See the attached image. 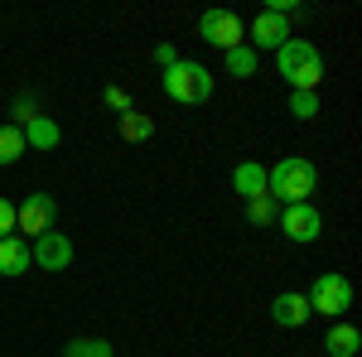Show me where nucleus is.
I'll return each instance as SVG.
<instances>
[{"mask_svg": "<svg viewBox=\"0 0 362 357\" xmlns=\"http://www.w3.org/2000/svg\"><path fill=\"white\" fill-rule=\"evenodd\" d=\"M290 116L295 121H314L319 116V92H290Z\"/></svg>", "mask_w": 362, "mask_h": 357, "instance_id": "aec40b11", "label": "nucleus"}, {"mask_svg": "<svg viewBox=\"0 0 362 357\" xmlns=\"http://www.w3.org/2000/svg\"><path fill=\"white\" fill-rule=\"evenodd\" d=\"M324 353H329V357H358L362 353V333L353 329V324L334 319V324H329V333H324Z\"/></svg>", "mask_w": 362, "mask_h": 357, "instance_id": "9b49d317", "label": "nucleus"}, {"mask_svg": "<svg viewBox=\"0 0 362 357\" xmlns=\"http://www.w3.org/2000/svg\"><path fill=\"white\" fill-rule=\"evenodd\" d=\"M271 319H276L280 329H305L309 319H314V309H309V300L300 290H285V295L271 300Z\"/></svg>", "mask_w": 362, "mask_h": 357, "instance_id": "9d476101", "label": "nucleus"}, {"mask_svg": "<svg viewBox=\"0 0 362 357\" xmlns=\"http://www.w3.org/2000/svg\"><path fill=\"white\" fill-rule=\"evenodd\" d=\"M58 227V203L54 193H25V203H15V237H44Z\"/></svg>", "mask_w": 362, "mask_h": 357, "instance_id": "39448f33", "label": "nucleus"}, {"mask_svg": "<svg viewBox=\"0 0 362 357\" xmlns=\"http://www.w3.org/2000/svg\"><path fill=\"white\" fill-rule=\"evenodd\" d=\"M276 227L295 247H309V242H319V232H324V213H319L314 203H290V208H280Z\"/></svg>", "mask_w": 362, "mask_h": 357, "instance_id": "0eeeda50", "label": "nucleus"}, {"mask_svg": "<svg viewBox=\"0 0 362 357\" xmlns=\"http://www.w3.org/2000/svg\"><path fill=\"white\" fill-rule=\"evenodd\" d=\"M116 348L107 343V338H73L68 348H63V357H112Z\"/></svg>", "mask_w": 362, "mask_h": 357, "instance_id": "6ab92c4d", "label": "nucleus"}, {"mask_svg": "<svg viewBox=\"0 0 362 357\" xmlns=\"http://www.w3.org/2000/svg\"><path fill=\"white\" fill-rule=\"evenodd\" d=\"M20 155H25V131H20V126L10 121V126H0V169L15 165Z\"/></svg>", "mask_w": 362, "mask_h": 357, "instance_id": "f3484780", "label": "nucleus"}, {"mask_svg": "<svg viewBox=\"0 0 362 357\" xmlns=\"http://www.w3.org/2000/svg\"><path fill=\"white\" fill-rule=\"evenodd\" d=\"M276 73L290 83V92H319V83H324V54L309 39H285L276 49Z\"/></svg>", "mask_w": 362, "mask_h": 357, "instance_id": "f257e3e1", "label": "nucleus"}, {"mask_svg": "<svg viewBox=\"0 0 362 357\" xmlns=\"http://www.w3.org/2000/svg\"><path fill=\"white\" fill-rule=\"evenodd\" d=\"M198 39L227 54V49L247 44V25H242L232 10H203V15H198Z\"/></svg>", "mask_w": 362, "mask_h": 357, "instance_id": "423d86ee", "label": "nucleus"}, {"mask_svg": "<svg viewBox=\"0 0 362 357\" xmlns=\"http://www.w3.org/2000/svg\"><path fill=\"white\" fill-rule=\"evenodd\" d=\"M319 189V169L309 165L305 155H290V160H280V165L266 169V193L276 198L280 208H290V203H309V193Z\"/></svg>", "mask_w": 362, "mask_h": 357, "instance_id": "f03ea898", "label": "nucleus"}, {"mask_svg": "<svg viewBox=\"0 0 362 357\" xmlns=\"http://www.w3.org/2000/svg\"><path fill=\"white\" fill-rule=\"evenodd\" d=\"M20 131H25V150H58V140H63V126L54 116H34Z\"/></svg>", "mask_w": 362, "mask_h": 357, "instance_id": "4468645a", "label": "nucleus"}, {"mask_svg": "<svg viewBox=\"0 0 362 357\" xmlns=\"http://www.w3.org/2000/svg\"><path fill=\"white\" fill-rule=\"evenodd\" d=\"M121 140H131V145H140V140H150L155 136V116H145L140 107H131V111H121Z\"/></svg>", "mask_w": 362, "mask_h": 357, "instance_id": "2eb2a0df", "label": "nucleus"}, {"mask_svg": "<svg viewBox=\"0 0 362 357\" xmlns=\"http://www.w3.org/2000/svg\"><path fill=\"white\" fill-rule=\"evenodd\" d=\"M232 189L242 193V203H251V198H266V165L242 160V165L232 169Z\"/></svg>", "mask_w": 362, "mask_h": 357, "instance_id": "ddd939ff", "label": "nucleus"}, {"mask_svg": "<svg viewBox=\"0 0 362 357\" xmlns=\"http://www.w3.org/2000/svg\"><path fill=\"white\" fill-rule=\"evenodd\" d=\"M276 218H280V203L271 198V193H266V198H251V203H247V222H251V227H271Z\"/></svg>", "mask_w": 362, "mask_h": 357, "instance_id": "a211bd4d", "label": "nucleus"}, {"mask_svg": "<svg viewBox=\"0 0 362 357\" xmlns=\"http://www.w3.org/2000/svg\"><path fill=\"white\" fill-rule=\"evenodd\" d=\"M213 87H218L213 68H203L194 58H179L174 68H165V97L179 102V107H203L213 97Z\"/></svg>", "mask_w": 362, "mask_h": 357, "instance_id": "7ed1b4c3", "label": "nucleus"}, {"mask_svg": "<svg viewBox=\"0 0 362 357\" xmlns=\"http://www.w3.org/2000/svg\"><path fill=\"white\" fill-rule=\"evenodd\" d=\"M15 116H20V121H15V126H29V121H34V116H39V97H34V92H20V97H15Z\"/></svg>", "mask_w": 362, "mask_h": 357, "instance_id": "412c9836", "label": "nucleus"}, {"mask_svg": "<svg viewBox=\"0 0 362 357\" xmlns=\"http://www.w3.org/2000/svg\"><path fill=\"white\" fill-rule=\"evenodd\" d=\"M223 63H227V78H256V49H247V44L227 49Z\"/></svg>", "mask_w": 362, "mask_h": 357, "instance_id": "dca6fc26", "label": "nucleus"}, {"mask_svg": "<svg viewBox=\"0 0 362 357\" xmlns=\"http://www.w3.org/2000/svg\"><path fill=\"white\" fill-rule=\"evenodd\" d=\"M285 39H295V29H290V20L276 15V10H261V15L247 25V49H256V54H261V49H271V54H276Z\"/></svg>", "mask_w": 362, "mask_h": 357, "instance_id": "6e6552de", "label": "nucleus"}, {"mask_svg": "<svg viewBox=\"0 0 362 357\" xmlns=\"http://www.w3.org/2000/svg\"><path fill=\"white\" fill-rule=\"evenodd\" d=\"M29 256H34L39 271H68V266H73V242H68V232H58V227H54V232L34 237Z\"/></svg>", "mask_w": 362, "mask_h": 357, "instance_id": "1a4fd4ad", "label": "nucleus"}, {"mask_svg": "<svg viewBox=\"0 0 362 357\" xmlns=\"http://www.w3.org/2000/svg\"><path fill=\"white\" fill-rule=\"evenodd\" d=\"M102 102L121 116V111H131V92H126V87H102Z\"/></svg>", "mask_w": 362, "mask_h": 357, "instance_id": "4be33fe9", "label": "nucleus"}, {"mask_svg": "<svg viewBox=\"0 0 362 357\" xmlns=\"http://www.w3.org/2000/svg\"><path fill=\"white\" fill-rule=\"evenodd\" d=\"M0 237H15V203L0 198Z\"/></svg>", "mask_w": 362, "mask_h": 357, "instance_id": "5701e85b", "label": "nucleus"}, {"mask_svg": "<svg viewBox=\"0 0 362 357\" xmlns=\"http://www.w3.org/2000/svg\"><path fill=\"white\" fill-rule=\"evenodd\" d=\"M155 63H160V68H174V63H179V49H174V44H155Z\"/></svg>", "mask_w": 362, "mask_h": 357, "instance_id": "b1692460", "label": "nucleus"}, {"mask_svg": "<svg viewBox=\"0 0 362 357\" xmlns=\"http://www.w3.org/2000/svg\"><path fill=\"white\" fill-rule=\"evenodd\" d=\"M305 300L314 314H324V319H343L348 309H353V280L338 271H324L314 285L305 290Z\"/></svg>", "mask_w": 362, "mask_h": 357, "instance_id": "20e7f679", "label": "nucleus"}, {"mask_svg": "<svg viewBox=\"0 0 362 357\" xmlns=\"http://www.w3.org/2000/svg\"><path fill=\"white\" fill-rule=\"evenodd\" d=\"M29 266H34V256H29L25 237H0V275L15 280V275H25Z\"/></svg>", "mask_w": 362, "mask_h": 357, "instance_id": "f8f14e48", "label": "nucleus"}]
</instances>
